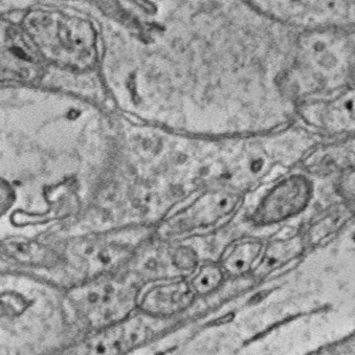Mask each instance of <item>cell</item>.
<instances>
[{"label": "cell", "mask_w": 355, "mask_h": 355, "mask_svg": "<svg viewBox=\"0 0 355 355\" xmlns=\"http://www.w3.org/2000/svg\"><path fill=\"white\" fill-rule=\"evenodd\" d=\"M313 187L305 177L295 175L280 182L263 199L254 215L258 224L271 225L291 218L308 205Z\"/></svg>", "instance_id": "3957f363"}, {"label": "cell", "mask_w": 355, "mask_h": 355, "mask_svg": "<svg viewBox=\"0 0 355 355\" xmlns=\"http://www.w3.org/2000/svg\"><path fill=\"white\" fill-rule=\"evenodd\" d=\"M261 249L262 244L258 240H241L235 243L222 255L218 264L228 275H246L254 269Z\"/></svg>", "instance_id": "8992f818"}, {"label": "cell", "mask_w": 355, "mask_h": 355, "mask_svg": "<svg viewBox=\"0 0 355 355\" xmlns=\"http://www.w3.org/2000/svg\"><path fill=\"white\" fill-rule=\"evenodd\" d=\"M13 53H15V55L20 58H22L24 60L28 59V58H28L27 55L26 53H24V51H21L19 49H14Z\"/></svg>", "instance_id": "30bf717a"}, {"label": "cell", "mask_w": 355, "mask_h": 355, "mask_svg": "<svg viewBox=\"0 0 355 355\" xmlns=\"http://www.w3.org/2000/svg\"><path fill=\"white\" fill-rule=\"evenodd\" d=\"M225 275L218 263L208 262L197 266L188 281L196 296H205L217 290Z\"/></svg>", "instance_id": "ba28073f"}, {"label": "cell", "mask_w": 355, "mask_h": 355, "mask_svg": "<svg viewBox=\"0 0 355 355\" xmlns=\"http://www.w3.org/2000/svg\"><path fill=\"white\" fill-rule=\"evenodd\" d=\"M303 250V243L300 238L275 241L265 251L254 269V272L259 277H268L297 258Z\"/></svg>", "instance_id": "52a82bcc"}, {"label": "cell", "mask_w": 355, "mask_h": 355, "mask_svg": "<svg viewBox=\"0 0 355 355\" xmlns=\"http://www.w3.org/2000/svg\"><path fill=\"white\" fill-rule=\"evenodd\" d=\"M157 319L146 314L130 315L98 330L97 334L86 341L84 349L90 354L127 353L146 344L157 335L159 327L155 321Z\"/></svg>", "instance_id": "7a4b0ae2"}, {"label": "cell", "mask_w": 355, "mask_h": 355, "mask_svg": "<svg viewBox=\"0 0 355 355\" xmlns=\"http://www.w3.org/2000/svg\"><path fill=\"white\" fill-rule=\"evenodd\" d=\"M345 209H337L316 222L309 231V239L318 243L343 226L347 218Z\"/></svg>", "instance_id": "9c48e42d"}, {"label": "cell", "mask_w": 355, "mask_h": 355, "mask_svg": "<svg viewBox=\"0 0 355 355\" xmlns=\"http://www.w3.org/2000/svg\"><path fill=\"white\" fill-rule=\"evenodd\" d=\"M137 287L112 275L94 278L69 293V302L78 316L98 330L125 320L138 306Z\"/></svg>", "instance_id": "6da1fadb"}, {"label": "cell", "mask_w": 355, "mask_h": 355, "mask_svg": "<svg viewBox=\"0 0 355 355\" xmlns=\"http://www.w3.org/2000/svg\"><path fill=\"white\" fill-rule=\"evenodd\" d=\"M141 295L138 305L144 314L161 319L180 315L195 301L187 277H177L159 281Z\"/></svg>", "instance_id": "277c9868"}, {"label": "cell", "mask_w": 355, "mask_h": 355, "mask_svg": "<svg viewBox=\"0 0 355 355\" xmlns=\"http://www.w3.org/2000/svg\"><path fill=\"white\" fill-rule=\"evenodd\" d=\"M239 203V198L230 193L205 196L194 204L190 211L191 224L198 227L214 225L231 214Z\"/></svg>", "instance_id": "5b68a950"}]
</instances>
